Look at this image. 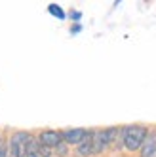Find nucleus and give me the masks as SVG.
I'll return each instance as SVG.
<instances>
[{"instance_id": "1", "label": "nucleus", "mask_w": 156, "mask_h": 157, "mask_svg": "<svg viewBox=\"0 0 156 157\" xmlns=\"http://www.w3.org/2000/svg\"><path fill=\"white\" fill-rule=\"evenodd\" d=\"M124 129V140H122V148L128 151H139L141 146L149 134V129L145 125H126Z\"/></svg>"}, {"instance_id": "2", "label": "nucleus", "mask_w": 156, "mask_h": 157, "mask_svg": "<svg viewBox=\"0 0 156 157\" xmlns=\"http://www.w3.org/2000/svg\"><path fill=\"white\" fill-rule=\"evenodd\" d=\"M29 136H31V132H27V131H15L12 136H10L8 151L14 157H25V144H27Z\"/></svg>"}, {"instance_id": "3", "label": "nucleus", "mask_w": 156, "mask_h": 157, "mask_svg": "<svg viewBox=\"0 0 156 157\" xmlns=\"http://www.w3.org/2000/svg\"><path fill=\"white\" fill-rule=\"evenodd\" d=\"M90 129H82V127H76V129H67V131H61V138L67 146H78L82 144L84 138L88 136Z\"/></svg>"}, {"instance_id": "4", "label": "nucleus", "mask_w": 156, "mask_h": 157, "mask_svg": "<svg viewBox=\"0 0 156 157\" xmlns=\"http://www.w3.org/2000/svg\"><path fill=\"white\" fill-rule=\"evenodd\" d=\"M36 138H38V142L42 146H48V148H55V146H59L63 142L61 131H53V129H44V131H40V134H38Z\"/></svg>"}, {"instance_id": "5", "label": "nucleus", "mask_w": 156, "mask_h": 157, "mask_svg": "<svg viewBox=\"0 0 156 157\" xmlns=\"http://www.w3.org/2000/svg\"><path fill=\"white\" fill-rule=\"evenodd\" d=\"M139 157H156V131H149L139 150Z\"/></svg>"}, {"instance_id": "6", "label": "nucleus", "mask_w": 156, "mask_h": 157, "mask_svg": "<svg viewBox=\"0 0 156 157\" xmlns=\"http://www.w3.org/2000/svg\"><path fill=\"white\" fill-rule=\"evenodd\" d=\"M93 132L95 131H90L88 136L84 138V142L76 146V155L78 157H93Z\"/></svg>"}, {"instance_id": "7", "label": "nucleus", "mask_w": 156, "mask_h": 157, "mask_svg": "<svg viewBox=\"0 0 156 157\" xmlns=\"http://www.w3.org/2000/svg\"><path fill=\"white\" fill-rule=\"evenodd\" d=\"M25 157H40V142L35 134H31L25 144Z\"/></svg>"}, {"instance_id": "8", "label": "nucleus", "mask_w": 156, "mask_h": 157, "mask_svg": "<svg viewBox=\"0 0 156 157\" xmlns=\"http://www.w3.org/2000/svg\"><path fill=\"white\" fill-rule=\"evenodd\" d=\"M69 148H71V146H67L65 142H61L59 146H55V148H53V155H57V157H67V155H69Z\"/></svg>"}, {"instance_id": "9", "label": "nucleus", "mask_w": 156, "mask_h": 157, "mask_svg": "<svg viewBox=\"0 0 156 157\" xmlns=\"http://www.w3.org/2000/svg\"><path fill=\"white\" fill-rule=\"evenodd\" d=\"M48 12L53 13V15H57L59 19H65V12H63L59 6H55V4H50V6H48Z\"/></svg>"}, {"instance_id": "10", "label": "nucleus", "mask_w": 156, "mask_h": 157, "mask_svg": "<svg viewBox=\"0 0 156 157\" xmlns=\"http://www.w3.org/2000/svg\"><path fill=\"white\" fill-rule=\"evenodd\" d=\"M40 157H53V148H48V146L40 144Z\"/></svg>"}, {"instance_id": "11", "label": "nucleus", "mask_w": 156, "mask_h": 157, "mask_svg": "<svg viewBox=\"0 0 156 157\" xmlns=\"http://www.w3.org/2000/svg\"><path fill=\"white\" fill-rule=\"evenodd\" d=\"M6 153H8V144L0 140V157H6Z\"/></svg>"}, {"instance_id": "12", "label": "nucleus", "mask_w": 156, "mask_h": 157, "mask_svg": "<svg viewBox=\"0 0 156 157\" xmlns=\"http://www.w3.org/2000/svg\"><path fill=\"white\" fill-rule=\"evenodd\" d=\"M6 157H14V155H12V153H10V151H8V153H6Z\"/></svg>"}, {"instance_id": "13", "label": "nucleus", "mask_w": 156, "mask_h": 157, "mask_svg": "<svg viewBox=\"0 0 156 157\" xmlns=\"http://www.w3.org/2000/svg\"><path fill=\"white\" fill-rule=\"evenodd\" d=\"M0 140H2V138H0Z\"/></svg>"}]
</instances>
